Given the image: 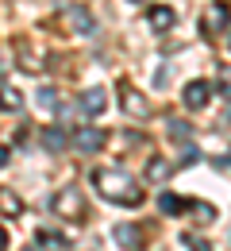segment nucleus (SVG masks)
Returning a JSON list of instances; mask_svg holds the SVG:
<instances>
[{"label": "nucleus", "instance_id": "nucleus-3", "mask_svg": "<svg viewBox=\"0 0 231 251\" xmlns=\"http://www.w3.org/2000/svg\"><path fill=\"white\" fill-rule=\"evenodd\" d=\"M200 31L208 35V39H216V35L231 31V4H224V0H212V4L200 12Z\"/></svg>", "mask_w": 231, "mask_h": 251}, {"label": "nucleus", "instance_id": "nucleus-11", "mask_svg": "<svg viewBox=\"0 0 231 251\" xmlns=\"http://www.w3.org/2000/svg\"><path fill=\"white\" fill-rule=\"evenodd\" d=\"M39 139H42V147H46L50 155H62V151H66V147H69V135H66V131H62V127H58V124L42 127V135H39Z\"/></svg>", "mask_w": 231, "mask_h": 251}, {"label": "nucleus", "instance_id": "nucleus-26", "mask_svg": "<svg viewBox=\"0 0 231 251\" xmlns=\"http://www.w3.org/2000/svg\"><path fill=\"white\" fill-rule=\"evenodd\" d=\"M131 4H143V0H131Z\"/></svg>", "mask_w": 231, "mask_h": 251}, {"label": "nucleus", "instance_id": "nucleus-8", "mask_svg": "<svg viewBox=\"0 0 231 251\" xmlns=\"http://www.w3.org/2000/svg\"><path fill=\"white\" fill-rule=\"evenodd\" d=\"M77 108H81L85 116H100V112L108 108V93H104L100 85H93V89H85V93L77 97Z\"/></svg>", "mask_w": 231, "mask_h": 251}, {"label": "nucleus", "instance_id": "nucleus-19", "mask_svg": "<svg viewBox=\"0 0 231 251\" xmlns=\"http://www.w3.org/2000/svg\"><path fill=\"white\" fill-rule=\"evenodd\" d=\"M189 209H193V217H197L200 224H212V220H216V209H212L208 201H189Z\"/></svg>", "mask_w": 231, "mask_h": 251}, {"label": "nucleus", "instance_id": "nucleus-22", "mask_svg": "<svg viewBox=\"0 0 231 251\" xmlns=\"http://www.w3.org/2000/svg\"><path fill=\"white\" fill-rule=\"evenodd\" d=\"M197 158H200L197 147H185V155H181V166H189V162H197Z\"/></svg>", "mask_w": 231, "mask_h": 251}, {"label": "nucleus", "instance_id": "nucleus-24", "mask_svg": "<svg viewBox=\"0 0 231 251\" xmlns=\"http://www.w3.org/2000/svg\"><path fill=\"white\" fill-rule=\"evenodd\" d=\"M0 251H8V232L0 228Z\"/></svg>", "mask_w": 231, "mask_h": 251}, {"label": "nucleus", "instance_id": "nucleus-13", "mask_svg": "<svg viewBox=\"0 0 231 251\" xmlns=\"http://www.w3.org/2000/svg\"><path fill=\"white\" fill-rule=\"evenodd\" d=\"M181 209H189V201H185V197H177V193H169V189H166V193H158V213L177 217Z\"/></svg>", "mask_w": 231, "mask_h": 251}, {"label": "nucleus", "instance_id": "nucleus-17", "mask_svg": "<svg viewBox=\"0 0 231 251\" xmlns=\"http://www.w3.org/2000/svg\"><path fill=\"white\" fill-rule=\"evenodd\" d=\"M0 209H4V217H20V213H23V201H20L12 189H0Z\"/></svg>", "mask_w": 231, "mask_h": 251}, {"label": "nucleus", "instance_id": "nucleus-23", "mask_svg": "<svg viewBox=\"0 0 231 251\" xmlns=\"http://www.w3.org/2000/svg\"><path fill=\"white\" fill-rule=\"evenodd\" d=\"M8 162H12V151H8V147H4V143H0V170H4V166H8Z\"/></svg>", "mask_w": 231, "mask_h": 251}, {"label": "nucleus", "instance_id": "nucleus-6", "mask_svg": "<svg viewBox=\"0 0 231 251\" xmlns=\"http://www.w3.org/2000/svg\"><path fill=\"white\" fill-rule=\"evenodd\" d=\"M208 100H212V81H204V77L189 81V85H185V93H181V104H185L189 112H200Z\"/></svg>", "mask_w": 231, "mask_h": 251}, {"label": "nucleus", "instance_id": "nucleus-25", "mask_svg": "<svg viewBox=\"0 0 231 251\" xmlns=\"http://www.w3.org/2000/svg\"><path fill=\"white\" fill-rule=\"evenodd\" d=\"M224 124H231V104H228V116H224Z\"/></svg>", "mask_w": 231, "mask_h": 251}, {"label": "nucleus", "instance_id": "nucleus-1", "mask_svg": "<svg viewBox=\"0 0 231 251\" xmlns=\"http://www.w3.org/2000/svg\"><path fill=\"white\" fill-rule=\"evenodd\" d=\"M93 186H97V193L108 205H124V209L143 205V186L120 166H97L93 170Z\"/></svg>", "mask_w": 231, "mask_h": 251}, {"label": "nucleus", "instance_id": "nucleus-15", "mask_svg": "<svg viewBox=\"0 0 231 251\" xmlns=\"http://www.w3.org/2000/svg\"><path fill=\"white\" fill-rule=\"evenodd\" d=\"M39 244L46 251H69V240L66 236H58V232H46V228H39V236H35Z\"/></svg>", "mask_w": 231, "mask_h": 251}, {"label": "nucleus", "instance_id": "nucleus-9", "mask_svg": "<svg viewBox=\"0 0 231 251\" xmlns=\"http://www.w3.org/2000/svg\"><path fill=\"white\" fill-rule=\"evenodd\" d=\"M147 24H150L154 31H169V27L177 24V12H173L169 4H150V12H147Z\"/></svg>", "mask_w": 231, "mask_h": 251}, {"label": "nucleus", "instance_id": "nucleus-12", "mask_svg": "<svg viewBox=\"0 0 231 251\" xmlns=\"http://www.w3.org/2000/svg\"><path fill=\"white\" fill-rule=\"evenodd\" d=\"M173 170H177V162H169V158H150V162H147V182H166Z\"/></svg>", "mask_w": 231, "mask_h": 251}, {"label": "nucleus", "instance_id": "nucleus-5", "mask_svg": "<svg viewBox=\"0 0 231 251\" xmlns=\"http://www.w3.org/2000/svg\"><path fill=\"white\" fill-rule=\"evenodd\" d=\"M73 147H77L81 155H97V151L108 147V131H104V127H93V124L77 127V131H73Z\"/></svg>", "mask_w": 231, "mask_h": 251}, {"label": "nucleus", "instance_id": "nucleus-18", "mask_svg": "<svg viewBox=\"0 0 231 251\" xmlns=\"http://www.w3.org/2000/svg\"><path fill=\"white\" fill-rule=\"evenodd\" d=\"M35 100H39V108H42V112H58V89H50V85H46V89H39V93H35Z\"/></svg>", "mask_w": 231, "mask_h": 251}, {"label": "nucleus", "instance_id": "nucleus-16", "mask_svg": "<svg viewBox=\"0 0 231 251\" xmlns=\"http://www.w3.org/2000/svg\"><path fill=\"white\" fill-rule=\"evenodd\" d=\"M0 108H4V112H20V108H23V93L4 85V89H0Z\"/></svg>", "mask_w": 231, "mask_h": 251}, {"label": "nucleus", "instance_id": "nucleus-10", "mask_svg": "<svg viewBox=\"0 0 231 251\" xmlns=\"http://www.w3.org/2000/svg\"><path fill=\"white\" fill-rule=\"evenodd\" d=\"M112 236H116V244L124 251H143V232H139L135 224H116Z\"/></svg>", "mask_w": 231, "mask_h": 251}, {"label": "nucleus", "instance_id": "nucleus-2", "mask_svg": "<svg viewBox=\"0 0 231 251\" xmlns=\"http://www.w3.org/2000/svg\"><path fill=\"white\" fill-rule=\"evenodd\" d=\"M50 213L62 220H81L85 217V193L77 186H62L54 197H50Z\"/></svg>", "mask_w": 231, "mask_h": 251}, {"label": "nucleus", "instance_id": "nucleus-4", "mask_svg": "<svg viewBox=\"0 0 231 251\" xmlns=\"http://www.w3.org/2000/svg\"><path fill=\"white\" fill-rule=\"evenodd\" d=\"M62 24H66L69 35H97V20H93V12L85 8V4H66L62 8Z\"/></svg>", "mask_w": 231, "mask_h": 251}, {"label": "nucleus", "instance_id": "nucleus-14", "mask_svg": "<svg viewBox=\"0 0 231 251\" xmlns=\"http://www.w3.org/2000/svg\"><path fill=\"white\" fill-rule=\"evenodd\" d=\"M166 135H169L173 143H189V139H193V124H185V120H166Z\"/></svg>", "mask_w": 231, "mask_h": 251}, {"label": "nucleus", "instance_id": "nucleus-20", "mask_svg": "<svg viewBox=\"0 0 231 251\" xmlns=\"http://www.w3.org/2000/svg\"><path fill=\"white\" fill-rule=\"evenodd\" d=\"M39 58H35L31 50H27V43H20V70H27V74H39Z\"/></svg>", "mask_w": 231, "mask_h": 251}, {"label": "nucleus", "instance_id": "nucleus-7", "mask_svg": "<svg viewBox=\"0 0 231 251\" xmlns=\"http://www.w3.org/2000/svg\"><path fill=\"white\" fill-rule=\"evenodd\" d=\"M120 104H124V112H127L131 120H143V116L150 112V104H147V97L139 93L135 85H120Z\"/></svg>", "mask_w": 231, "mask_h": 251}, {"label": "nucleus", "instance_id": "nucleus-21", "mask_svg": "<svg viewBox=\"0 0 231 251\" xmlns=\"http://www.w3.org/2000/svg\"><path fill=\"white\" fill-rule=\"evenodd\" d=\"M181 244H185V251H212V244L200 240V236H193V232H181Z\"/></svg>", "mask_w": 231, "mask_h": 251}]
</instances>
